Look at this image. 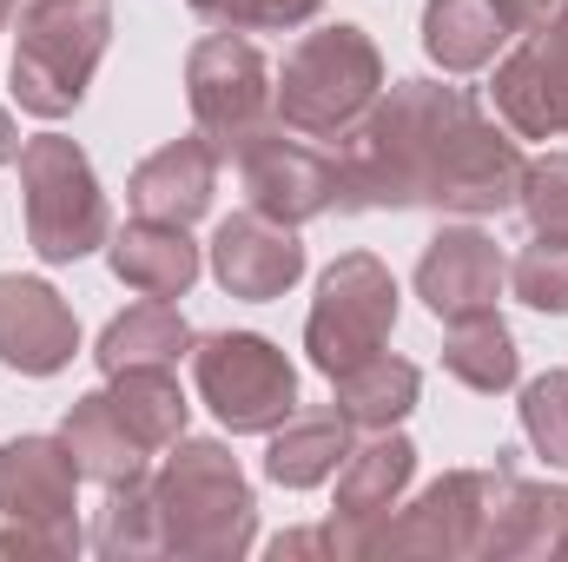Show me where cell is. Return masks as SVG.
Segmentation results:
<instances>
[{"instance_id":"8992f818","label":"cell","mask_w":568,"mask_h":562,"mask_svg":"<svg viewBox=\"0 0 568 562\" xmlns=\"http://www.w3.org/2000/svg\"><path fill=\"white\" fill-rule=\"evenodd\" d=\"M199 391L232 430H272L278 418H291V364L265 338H212L199 351Z\"/></svg>"},{"instance_id":"5b68a950","label":"cell","mask_w":568,"mask_h":562,"mask_svg":"<svg viewBox=\"0 0 568 562\" xmlns=\"http://www.w3.org/2000/svg\"><path fill=\"white\" fill-rule=\"evenodd\" d=\"M390 318H397V284H390V272L377 259H344L324 279L317 311H311V358H317V371L344 378V371L371 364L377 344H384V331H390Z\"/></svg>"},{"instance_id":"484cf974","label":"cell","mask_w":568,"mask_h":562,"mask_svg":"<svg viewBox=\"0 0 568 562\" xmlns=\"http://www.w3.org/2000/svg\"><path fill=\"white\" fill-rule=\"evenodd\" d=\"M496 7H503V20H509V27H523V33H536V27H549V20L562 13L568 0H496Z\"/></svg>"},{"instance_id":"6da1fadb","label":"cell","mask_w":568,"mask_h":562,"mask_svg":"<svg viewBox=\"0 0 568 562\" xmlns=\"http://www.w3.org/2000/svg\"><path fill=\"white\" fill-rule=\"evenodd\" d=\"M337 192H351V205L436 199L456 212H496L523 192V159L503 133L476 120L463 93L404 80L390 107L351 140L337 165Z\"/></svg>"},{"instance_id":"ffe728a7","label":"cell","mask_w":568,"mask_h":562,"mask_svg":"<svg viewBox=\"0 0 568 562\" xmlns=\"http://www.w3.org/2000/svg\"><path fill=\"white\" fill-rule=\"evenodd\" d=\"M337 391H344V418L390 423V418L410 411V398H417V371H410V364H384V358H371V364L344 371Z\"/></svg>"},{"instance_id":"277c9868","label":"cell","mask_w":568,"mask_h":562,"mask_svg":"<svg viewBox=\"0 0 568 562\" xmlns=\"http://www.w3.org/2000/svg\"><path fill=\"white\" fill-rule=\"evenodd\" d=\"M20 179H27V225L40 259H80L106 239V199L93 192L87 159L67 140H33L20 152Z\"/></svg>"},{"instance_id":"e0dca14e","label":"cell","mask_w":568,"mask_h":562,"mask_svg":"<svg viewBox=\"0 0 568 562\" xmlns=\"http://www.w3.org/2000/svg\"><path fill=\"white\" fill-rule=\"evenodd\" d=\"M67 450L80 456V470H93V476H106V483H133L145 443L133 436V423L120 418L113 398H87V404L67 418Z\"/></svg>"},{"instance_id":"603a6c76","label":"cell","mask_w":568,"mask_h":562,"mask_svg":"<svg viewBox=\"0 0 568 562\" xmlns=\"http://www.w3.org/2000/svg\"><path fill=\"white\" fill-rule=\"evenodd\" d=\"M523 423H529V436L549 450V463H568V371L542 378V384H529V398H523Z\"/></svg>"},{"instance_id":"2e32d148","label":"cell","mask_w":568,"mask_h":562,"mask_svg":"<svg viewBox=\"0 0 568 562\" xmlns=\"http://www.w3.org/2000/svg\"><path fill=\"white\" fill-rule=\"evenodd\" d=\"M185 351V318L165 304V298H145L140 311L113 318L106 338H100V364L120 378V371H145V364H172Z\"/></svg>"},{"instance_id":"52a82bcc","label":"cell","mask_w":568,"mask_h":562,"mask_svg":"<svg viewBox=\"0 0 568 562\" xmlns=\"http://www.w3.org/2000/svg\"><path fill=\"white\" fill-rule=\"evenodd\" d=\"M192 113L219 145H245L265 113V60L245 40L212 33L192 53Z\"/></svg>"},{"instance_id":"7a4b0ae2","label":"cell","mask_w":568,"mask_h":562,"mask_svg":"<svg viewBox=\"0 0 568 562\" xmlns=\"http://www.w3.org/2000/svg\"><path fill=\"white\" fill-rule=\"evenodd\" d=\"M106 0H27L20 7V53H13V93L27 113L60 120L80 107L87 73L106 47Z\"/></svg>"},{"instance_id":"44dd1931","label":"cell","mask_w":568,"mask_h":562,"mask_svg":"<svg viewBox=\"0 0 568 562\" xmlns=\"http://www.w3.org/2000/svg\"><path fill=\"white\" fill-rule=\"evenodd\" d=\"M404 476H410V443H404V436H384V443L357 450V463H351V476H344V490H337L344 516L390 510V496H397V483H404Z\"/></svg>"},{"instance_id":"7402d4cb","label":"cell","mask_w":568,"mask_h":562,"mask_svg":"<svg viewBox=\"0 0 568 562\" xmlns=\"http://www.w3.org/2000/svg\"><path fill=\"white\" fill-rule=\"evenodd\" d=\"M516 298H529L536 311H568V239H536L516 259Z\"/></svg>"},{"instance_id":"ba28073f","label":"cell","mask_w":568,"mask_h":562,"mask_svg":"<svg viewBox=\"0 0 568 562\" xmlns=\"http://www.w3.org/2000/svg\"><path fill=\"white\" fill-rule=\"evenodd\" d=\"M245 192H252V212L297 225V219H311L337 199V165L304 140L252 133L245 140Z\"/></svg>"},{"instance_id":"d4e9b609","label":"cell","mask_w":568,"mask_h":562,"mask_svg":"<svg viewBox=\"0 0 568 562\" xmlns=\"http://www.w3.org/2000/svg\"><path fill=\"white\" fill-rule=\"evenodd\" d=\"M205 20H225V27H291L304 20L317 0H192Z\"/></svg>"},{"instance_id":"7c38bea8","label":"cell","mask_w":568,"mask_h":562,"mask_svg":"<svg viewBox=\"0 0 568 562\" xmlns=\"http://www.w3.org/2000/svg\"><path fill=\"white\" fill-rule=\"evenodd\" d=\"M212 172H219V152L199 140H179L165 152H152L140 172H133V205L145 219H165V225H185L205 212L212 199Z\"/></svg>"},{"instance_id":"d6986e66","label":"cell","mask_w":568,"mask_h":562,"mask_svg":"<svg viewBox=\"0 0 568 562\" xmlns=\"http://www.w3.org/2000/svg\"><path fill=\"white\" fill-rule=\"evenodd\" d=\"M337 456H344V411H331V418H297L278 443H272V476L304 490V483L331 476Z\"/></svg>"},{"instance_id":"ac0fdd59","label":"cell","mask_w":568,"mask_h":562,"mask_svg":"<svg viewBox=\"0 0 568 562\" xmlns=\"http://www.w3.org/2000/svg\"><path fill=\"white\" fill-rule=\"evenodd\" d=\"M443 364H449L463 384H476V391H503V384L516 378V344H509V331L496 324V311H469V318H449V351H443Z\"/></svg>"},{"instance_id":"9a60e30c","label":"cell","mask_w":568,"mask_h":562,"mask_svg":"<svg viewBox=\"0 0 568 562\" xmlns=\"http://www.w3.org/2000/svg\"><path fill=\"white\" fill-rule=\"evenodd\" d=\"M503 33H509V20H503L496 0H436L424 13V47L443 67H456V73L483 67L503 47Z\"/></svg>"},{"instance_id":"cb8c5ba5","label":"cell","mask_w":568,"mask_h":562,"mask_svg":"<svg viewBox=\"0 0 568 562\" xmlns=\"http://www.w3.org/2000/svg\"><path fill=\"white\" fill-rule=\"evenodd\" d=\"M523 205H529L536 232L568 239V159H549V165L523 172Z\"/></svg>"},{"instance_id":"83f0119b","label":"cell","mask_w":568,"mask_h":562,"mask_svg":"<svg viewBox=\"0 0 568 562\" xmlns=\"http://www.w3.org/2000/svg\"><path fill=\"white\" fill-rule=\"evenodd\" d=\"M7 7H13V0H0V13H7Z\"/></svg>"},{"instance_id":"8fae6325","label":"cell","mask_w":568,"mask_h":562,"mask_svg":"<svg viewBox=\"0 0 568 562\" xmlns=\"http://www.w3.org/2000/svg\"><path fill=\"white\" fill-rule=\"evenodd\" d=\"M424 284L429 311L436 318H469V311H489L496 284H503V252L483 239V232H443L424 252Z\"/></svg>"},{"instance_id":"3957f363","label":"cell","mask_w":568,"mask_h":562,"mask_svg":"<svg viewBox=\"0 0 568 562\" xmlns=\"http://www.w3.org/2000/svg\"><path fill=\"white\" fill-rule=\"evenodd\" d=\"M377 93V53L357 27H331V33H311L291 47L278 80V120L291 133L317 140V133H337L364 100Z\"/></svg>"},{"instance_id":"4316f807","label":"cell","mask_w":568,"mask_h":562,"mask_svg":"<svg viewBox=\"0 0 568 562\" xmlns=\"http://www.w3.org/2000/svg\"><path fill=\"white\" fill-rule=\"evenodd\" d=\"M13 152H20V140H13V120H7V113H0V165H7V159H13Z\"/></svg>"},{"instance_id":"9c48e42d","label":"cell","mask_w":568,"mask_h":562,"mask_svg":"<svg viewBox=\"0 0 568 562\" xmlns=\"http://www.w3.org/2000/svg\"><path fill=\"white\" fill-rule=\"evenodd\" d=\"M212 265H219L225 291H239V298H278L284 284L304 272V245L284 232L278 219H265V212H239V219L219 225Z\"/></svg>"},{"instance_id":"5bb4252c","label":"cell","mask_w":568,"mask_h":562,"mask_svg":"<svg viewBox=\"0 0 568 562\" xmlns=\"http://www.w3.org/2000/svg\"><path fill=\"white\" fill-rule=\"evenodd\" d=\"M0 503L13 516H53L73 503V456H60L53 443H13L0 450Z\"/></svg>"},{"instance_id":"4fadbf2b","label":"cell","mask_w":568,"mask_h":562,"mask_svg":"<svg viewBox=\"0 0 568 562\" xmlns=\"http://www.w3.org/2000/svg\"><path fill=\"white\" fill-rule=\"evenodd\" d=\"M113 265H120V279L133 284V291H145V298H179L185 284L199 279L192 239H185L179 225H165V219H145L133 232H120Z\"/></svg>"},{"instance_id":"30bf717a","label":"cell","mask_w":568,"mask_h":562,"mask_svg":"<svg viewBox=\"0 0 568 562\" xmlns=\"http://www.w3.org/2000/svg\"><path fill=\"white\" fill-rule=\"evenodd\" d=\"M0 358L13 371H60L73 358V318L67 304L33 279H0Z\"/></svg>"}]
</instances>
